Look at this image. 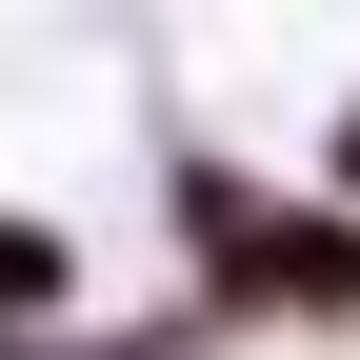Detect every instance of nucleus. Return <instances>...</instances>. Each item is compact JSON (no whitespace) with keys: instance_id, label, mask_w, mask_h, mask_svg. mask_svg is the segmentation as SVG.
Here are the masks:
<instances>
[{"instance_id":"7ed1b4c3","label":"nucleus","mask_w":360,"mask_h":360,"mask_svg":"<svg viewBox=\"0 0 360 360\" xmlns=\"http://www.w3.org/2000/svg\"><path fill=\"white\" fill-rule=\"evenodd\" d=\"M321 180H340V200H360V101H340V120H321Z\"/></svg>"},{"instance_id":"f257e3e1","label":"nucleus","mask_w":360,"mask_h":360,"mask_svg":"<svg viewBox=\"0 0 360 360\" xmlns=\"http://www.w3.org/2000/svg\"><path fill=\"white\" fill-rule=\"evenodd\" d=\"M160 200H180V260H200V340H240V321L360 340V200H281V180H240L200 141L160 160Z\"/></svg>"},{"instance_id":"f03ea898","label":"nucleus","mask_w":360,"mask_h":360,"mask_svg":"<svg viewBox=\"0 0 360 360\" xmlns=\"http://www.w3.org/2000/svg\"><path fill=\"white\" fill-rule=\"evenodd\" d=\"M60 340H80V240L0 200V360H60Z\"/></svg>"}]
</instances>
